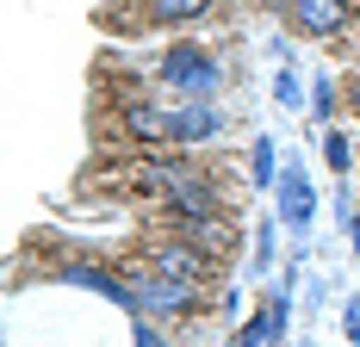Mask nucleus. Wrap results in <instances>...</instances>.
Returning a JSON list of instances; mask_svg holds the SVG:
<instances>
[{"instance_id":"nucleus-17","label":"nucleus","mask_w":360,"mask_h":347,"mask_svg":"<svg viewBox=\"0 0 360 347\" xmlns=\"http://www.w3.org/2000/svg\"><path fill=\"white\" fill-rule=\"evenodd\" d=\"M348 248H354V261H360V211H354V223H348Z\"/></svg>"},{"instance_id":"nucleus-9","label":"nucleus","mask_w":360,"mask_h":347,"mask_svg":"<svg viewBox=\"0 0 360 347\" xmlns=\"http://www.w3.org/2000/svg\"><path fill=\"white\" fill-rule=\"evenodd\" d=\"M311 118H317V131H329V124H342V81L335 74H311Z\"/></svg>"},{"instance_id":"nucleus-14","label":"nucleus","mask_w":360,"mask_h":347,"mask_svg":"<svg viewBox=\"0 0 360 347\" xmlns=\"http://www.w3.org/2000/svg\"><path fill=\"white\" fill-rule=\"evenodd\" d=\"M342 335H348V347H360V292L342 298Z\"/></svg>"},{"instance_id":"nucleus-3","label":"nucleus","mask_w":360,"mask_h":347,"mask_svg":"<svg viewBox=\"0 0 360 347\" xmlns=\"http://www.w3.org/2000/svg\"><path fill=\"white\" fill-rule=\"evenodd\" d=\"M230 13V0H131V19L137 32H174V37H193L217 25Z\"/></svg>"},{"instance_id":"nucleus-15","label":"nucleus","mask_w":360,"mask_h":347,"mask_svg":"<svg viewBox=\"0 0 360 347\" xmlns=\"http://www.w3.org/2000/svg\"><path fill=\"white\" fill-rule=\"evenodd\" d=\"M342 112L360 124V74H348V81H342Z\"/></svg>"},{"instance_id":"nucleus-16","label":"nucleus","mask_w":360,"mask_h":347,"mask_svg":"<svg viewBox=\"0 0 360 347\" xmlns=\"http://www.w3.org/2000/svg\"><path fill=\"white\" fill-rule=\"evenodd\" d=\"M329 304V279H311V285H304V310H323Z\"/></svg>"},{"instance_id":"nucleus-6","label":"nucleus","mask_w":360,"mask_h":347,"mask_svg":"<svg viewBox=\"0 0 360 347\" xmlns=\"http://www.w3.org/2000/svg\"><path fill=\"white\" fill-rule=\"evenodd\" d=\"M274 217L292 230V242H311V217H317V186H311V174L304 162L292 155L286 168H280V186H274Z\"/></svg>"},{"instance_id":"nucleus-13","label":"nucleus","mask_w":360,"mask_h":347,"mask_svg":"<svg viewBox=\"0 0 360 347\" xmlns=\"http://www.w3.org/2000/svg\"><path fill=\"white\" fill-rule=\"evenodd\" d=\"M131 347H174L168 322H149V316H131Z\"/></svg>"},{"instance_id":"nucleus-8","label":"nucleus","mask_w":360,"mask_h":347,"mask_svg":"<svg viewBox=\"0 0 360 347\" xmlns=\"http://www.w3.org/2000/svg\"><path fill=\"white\" fill-rule=\"evenodd\" d=\"M274 261H280V217H261V223H255V248H249V285L255 279H267L274 273Z\"/></svg>"},{"instance_id":"nucleus-5","label":"nucleus","mask_w":360,"mask_h":347,"mask_svg":"<svg viewBox=\"0 0 360 347\" xmlns=\"http://www.w3.org/2000/svg\"><path fill=\"white\" fill-rule=\"evenodd\" d=\"M230 137V112L224 100H174V149L186 155H212Z\"/></svg>"},{"instance_id":"nucleus-11","label":"nucleus","mask_w":360,"mask_h":347,"mask_svg":"<svg viewBox=\"0 0 360 347\" xmlns=\"http://www.w3.org/2000/svg\"><path fill=\"white\" fill-rule=\"evenodd\" d=\"M274 105L280 112H311V87H304V74L292 69V63L274 69Z\"/></svg>"},{"instance_id":"nucleus-12","label":"nucleus","mask_w":360,"mask_h":347,"mask_svg":"<svg viewBox=\"0 0 360 347\" xmlns=\"http://www.w3.org/2000/svg\"><path fill=\"white\" fill-rule=\"evenodd\" d=\"M243 298H249V279H224L212 292V316L217 322H236V316H243Z\"/></svg>"},{"instance_id":"nucleus-7","label":"nucleus","mask_w":360,"mask_h":347,"mask_svg":"<svg viewBox=\"0 0 360 347\" xmlns=\"http://www.w3.org/2000/svg\"><path fill=\"white\" fill-rule=\"evenodd\" d=\"M280 168H286V162H280V143H274V137H249L243 186H249V192H274V186H280Z\"/></svg>"},{"instance_id":"nucleus-1","label":"nucleus","mask_w":360,"mask_h":347,"mask_svg":"<svg viewBox=\"0 0 360 347\" xmlns=\"http://www.w3.org/2000/svg\"><path fill=\"white\" fill-rule=\"evenodd\" d=\"M155 87L174 93V100H217L230 87V63L217 56L212 37H174L162 56H155Z\"/></svg>"},{"instance_id":"nucleus-10","label":"nucleus","mask_w":360,"mask_h":347,"mask_svg":"<svg viewBox=\"0 0 360 347\" xmlns=\"http://www.w3.org/2000/svg\"><path fill=\"white\" fill-rule=\"evenodd\" d=\"M323 168L335 174V180H348V174L360 168V149H354V131H342V124H329V131H323Z\"/></svg>"},{"instance_id":"nucleus-18","label":"nucleus","mask_w":360,"mask_h":347,"mask_svg":"<svg viewBox=\"0 0 360 347\" xmlns=\"http://www.w3.org/2000/svg\"><path fill=\"white\" fill-rule=\"evenodd\" d=\"M298 347H317V341H298Z\"/></svg>"},{"instance_id":"nucleus-4","label":"nucleus","mask_w":360,"mask_h":347,"mask_svg":"<svg viewBox=\"0 0 360 347\" xmlns=\"http://www.w3.org/2000/svg\"><path fill=\"white\" fill-rule=\"evenodd\" d=\"M286 25L298 37H311V44H342L360 25V0H292Z\"/></svg>"},{"instance_id":"nucleus-2","label":"nucleus","mask_w":360,"mask_h":347,"mask_svg":"<svg viewBox=\"0 0 360 347\" xmlns=\"http://www.w3.org/2000/svg\"><path fill=\"white\" fill-rule=\"evenodd\" d=\"M143 267L149 273H168V279H186V285H224V279H230V261L180 242V236H149L143 242Z\"/></svg>"}]
</instances>
